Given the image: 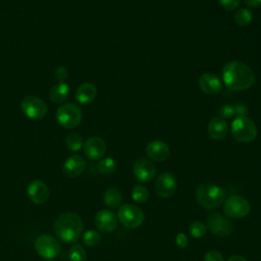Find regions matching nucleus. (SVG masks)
<instances>
[{
    "mask_svg": "<svg viewBox=\"0 0 261 261\" xmlns=\"http://www.w3.org/2000/svg\"><path fill=\"white\" fill-rule=\"evenodd\" d=\"M21 112L30 119L40 120L47 114V104L37 96H27L20 102Z\"/></svg>",
    "mask_w": 261,
    "mask_h": 261,
    "instance_id": "obj_8",
    "label": "nucleus"
},
{
    "mask_svg": "<svg viewBox=\"0 0 261 261\" xmlns=\"http://www.w3.org/2000/svg\"><path fill=\"white\" fill-rule=\"evenodd\" d=\"M204 261H224V259L220 252L211 250L205 254Z\"/></svg>",
    "mask_w": 261,
    "mask_h": 261,
    "instance_id": "obj_33",
    "label": "nucleus"
},
{
    "mask_svg": "<svg viewBox=\"0 0 261 261\" xmlns=\"http://www.w3.org/2000/svg\"><path fill=\"white\" fill-rule=\"evenodd\" d=\"M133 174L140 182H149L156 175V166L151 159L139 158L134 162Z\"/></svg>",
    "mask_w": 261,
    "mask_h": 261,
    "instance_id": "obj_11",
    "label": "nucleus"
},
{
    "mask_svg": "<svg viewBox=\"0 0 261 261\" xmlns=\"http://www.w3.org/2000/svg\"><path fill=\"white\" fill-rule=\"evenodd\" d=\"M103 201L106 206L110 208H116L122 201V195L116 188H108L103 196Z\"/></svg>",
    "mask_w": 261,
    "mask_h": 261,
    "instance_id": "obj_22",
    "label": "nucleus"
},
{
    "mask_svg": "<svg viewBox=\"0 0 261 261\" xmlns=\"http://www.w3.org/2000/svg\"><path fill=\"white\" fill-rule=\"evenodd\" d=\"M251 210V205L247 199L239 195H231L224 200L223 212L224 214L233 219L246 217Z\"/></svg>",
    "mask_w": 261,
    "mask_h": 261,
    "instance_id": "obj_7",
    "label": "nucleus"
},
{
    "mask_svg": "<svg viewBox=\"0 0 261 261\" xmlns=\"http://www.w3.org/2000/svg\"><path fill=\"white\" fill-rule=\"evenodd\" d=\"M70 89L66 83L54 84L49 90V98L55 104L63 103L69 96Z\"/></svg>",
    "mask_w": 261,
    "mask_h": 261,
    "instance_id": "obj_21",
    "label": "nucleus"
},
{
    "mask_svg": "<svg viewBox=\"0 0 261 261\" xmlns=\"http://www.w3.org/2000/svg\"><path fill=\"white\" fill-rule=\"evenodd\" d=\"M233 19L239 27H247L253 20V13L249 8H240L234 12Z\"/></svg>",
    "mask_w": 261,
    "mask_h": 261,
    "instance_id": "obj_23",
    "label": "nucleus"
},
{
    "mask_svg": "<svg viewBox=\"0 0 261 261\" xmlns=\"http://www.w3.org/2000/svg\"><path fill=\"white\" fill-rule=\"evenodd\" d=\"M217 1L223 9L227 11H232L239 7L242 0H217Z\"/></svg>",
    "mask_w": 261,
    "mask_h": 261,
    "instance_id": "obj_31",
    "label": "nucleus"
},
{
    "mask_svg": "<svg viewBox=\"0 0 261 261\" xmlns=\"http://www.w3.org/2000/svg\"><path fill=\"white\" fill-rule=\"evenodd\" d=\"M234 107V115L237 116H247L248 113V109L245 105L243 104H238Z\"/></svg>",
    "mask_w": 261,
    "mask_h": 261,
    "instance_id": "obj_35",
    "label": "nucleus"
},
{
    "mask_svg": "<svg viewBox=\"0 0 261 261\" xmlns=\"http://www.w3.org/2000/svg\"><path fill=\"white\" fill-rule=\"evenodd\" d=\"M87 257L86 251L81 245H72L68 251V258L70 261H85Z\"/></svg>",
    "mask_w": 261,
    "mask_h": 261,
    "instance_id": "obj_28",
    "label": "nucleus"
},
{
    "mask_svg": "<svg viewBox=\"0 0 261 261\" xmlns=\"http://www.w3.org/2000/svg\"><path fill=\"white\" fill-rule=\"evenodd\" d=\"M222 81L225 87L231 91H244L252 88L256 77L253 69L245 62L231 60L222 66Z\"/></svg>",
    "mask_w": 261,
    "mask_h": 261,
    "instance_id": "obj_1",
    "label": "nucleus"
},
{
    "mask_svg": "<svg viewBox=\"0 0 261 261\" xmlns=\"http://www.w3.org/2000/svg\"><path fill=\"white\" fill-rule=\"evenodd\" d=\"M54 77L58 83H65L68 77V70L65 66H57L54 70Z\"/></svg>",
    "mask_w": 261,
    "mask_h": 261,
    "instance_id": "obj_30",
    "label": "nucleus"
},
{
    "mask_svg": "<svg viewBox=\"0 0 261 261\" xmlns=\"http://www.w3.org/2000/svg\"><path fill=\"white\" fill-rule=\"evenodd\" d=\"M197 202L205 209H214L223 203L225 191L214 184H201L195 191Z\"/></svg>",
    "mask_w": 261,
    "mask_h": 261,
    "instance_id": "obj_3",
    "label": "nucleus"
},
{
    "mask_svg": "<svg viewBox=\"0 0 261 261\" xmlns=\"http://www.w3.org/2000/svg\"><path fill=\"white\" fill-rule=\"evenodd\" d=\"M207 228L214 236L224 238L233 231L232 222L220 213H211L207 217Z\"/></svg>",
    "mask_w": 261,
    "mask_h": 261,
    "instance_id": "obj_10",
    "label": "nucleus"
},
{
    "mask_svg": "<svg viewBox=\"0 0 261 261\" xmlns=\"http://www.w3.org/2000/svg\"><path fill=\"white\" fill-rule=\"evenodd\" d=\"M146 153L149 159H151L152 161L162 162L169 157L170 151L166 143L160 140H154L147 144Z\"/></svg>",
    "mask_w": 261,
    "mask_h": 261,
    "instance_id": "obj_17",
    "label": "nucleus"
},
{
    "mask_svg": "<svg viewBox=\"0 0 261 261\" xmlns=\"http://www.w3.org/2000/svg\"><path fill=\"white\" fill-rule=\"evenodd\" d=\"M85 168H86V161L79 154H73L69 156L62 165V171L67 177L79 176L84 172Z\"/></svg>",
    "mask_w": 261,
    "mask_h": 261,
    "instance_id": "obj_18",
    "label": "nucleus"
},
{
    "mask_svg": "<svg viewBox=\"0 0 261 261\" xmlns=\"http://www.w3.org/2000/svg\"><path fill=\"white\" fill-rule=\"evenodd\" d=\"M101 241V236L96 230H87L83 234V242L88 247H96Z\"/></svg>",
    "mask_w": 261,
    "mask_h": 261,
    "instance_id": "obj_29",
    "label": "nucleus"
},
{
    "mask_svg": "<svg viewBox=\"0 0 261 261\" xmlns=\"http://www.w3.org/2000/svg\"><path fill=\"white\" fill-rule=\"evenodd\" d=\"M199 88L207 95H217L222 90V82L219 76L213 72H204L200 75Z\"/></svg>",
    "mask_w": 261,
    "mask_h": 261,
    "instance_id": "obj_15",
    "label": "nucleus"
},
{
    "mask_svg": "<svg viewBox=\"0 0 261 261\" xmlns=\"http://www.w3.org/2000/svg\"><path fill=\"white\" fill-rule=\"evenodd\" d=\"M230 132L233 139L240 143H250L258 134L256 123L248 116H236L230 124Z\"/></svg>",
    "mask_w": 261,
    "mask_h": 261,
    "instance_id": "obj_4",
    "label": "nucleus"
},
{
    "mask_svg": "<svg viewBox=\"0 0 261 261\" xmlns=\"http://www.w3.org/2000/svg\"><path fill=\"white\" fill-rule=\"evenodd\" d=\"M97 96V88L94 84L86 82L81 84L75 91V100L83 104L88 105L92 103Z\"/></svg>",
    "mask_w": 261,
    "mask_h": 261,
    "instance_id": "obj_20",
    "label": "nucleus"
},
{
    "mask_svg": "<svg viewBox=\"0 0 261 261\" xmlns=\"http://www.w3.org/2000/svg\"><path fill=\"white\" fill-rule=\"evenodd\" d=\"M85 155L91 160L101 159L106 153V144L101 137L92 136L84 143Z\"/></svg>",
    "mask_w": 261,
    "mask_h": 261,
    "instance_id": "obj_13",
    "label": "nucleus"
},
{
    "mask_svg": "<svg viewBox=\"0 0 261 261\" xmlns=\"http://www.w3.org/2000/svg\"><path fill=\"white\" fill-rule=\"evenodd\" d=\"M189 232L194 239H201L207 232V225L202 221L195 220L189 225Z\"/></svg>",
    "mask_w": 261,
    "mask_h": 261,
    "instance_id": "obj_27",
    "label": "nucleus"
},
{
    "mask_svg": "<svg viewBox=\"0 0 261 261\" xmlns=\"http://www.w3.org/2000/svg\"><path fill=\"white\" fill-rule=\"evenodd\" d=\"M27 193L30 200L37 205L46 203L50 196V192L47 185L40 179H35L31 181L28 186Z\"/></svg>",
    "mask_w": 261,
    "mask_h": 261,
    "instance_id": "obj_14",
    "label": "nucleus"
},
{
    "mask_svg": "<svg viewBox=\"0 0 261 261\" xmlns=\"http://www.w3.org/2000/svg\"><path fill=\"white\" fill-rule=\"evenodd\" d=\"M83 118V111L74 103H65L56 111V120L64 128L76 127Z\"/></svg>",
    "mask_w": 261,
    "mask_h": 261,
    "instance_id": "obj_5",
    "label": "nucleus"
},
{
    "mask_svg": "<svg viewBox=\"0 0 261 261\" xmlns=\"http://www.w3.org/2000/svg\"><path fill=\"white\" fill-rule=\"evenodd\" d=\"M207 132L211 139L215 141L222 140L228 133V123L225 121V119L219 116H215L209 121Z\"/></svg>",
    "mask_w": 261,
    "mask_h": 261,
    "instance_id": "obj_19",
    "label": "nucleus"
},
{
    "mask_svg": "<svg viewBox=\"0 0 261 261\" xmlns=\"http://www.w3.org/2000/svg\"><path fill=\"white\" fill-rule=\"evenodd\" d=\"M83 220L74 212L61 213L54 222V232L63 243L76 242L83 231Z\"/></svg>",
    "mask_w": 261,
    "mask_h": 261,
    "instance_id": "obj_2",
    "label": "nucleus"
},
{
    "mask_svg": "<svg viewBox=\"0 0 261 261\" xmlns=\"http://www.w3.org/2000/svg\"><path fill=\"white\" fill-rule=\"evenodd\" d=\"M219 117L221 118H230L234 115V107L232 105H222L218 111Z\"/></svg>",
    "mask_w": 261,
    "mask_h": 261,
    "instance_id": "obj_32",
    "label": "nucleus"
},
{
    "mask_svg": "<svg viewBox=\"0 0 261 261\" xmlns=\"http://www.w3.org/2000/svg\"><path fill=\"white\" fill-rule=\"evenodd\" d=\"M175 244L178 248L180 249H185L188 247V244H189V240H188V237L184 233V232H178L176 236H175Z\"/></svg>",
    "mask_w": 261,
    "mask_h": 261,
    "instance_id": "obj_34",
    "label": "nucleus"
},
{
    "mask_svg": "<svg viewBox=\"0 0 261 261\" xmlns=\"http://www.w3.org/2000/svg\"><path fill=\"white\" fill-rule=\"evenodd\" d=\"M35 250L37 254L43 259L51 260L59 255L61 251V246L55 237L44 233L36 239Z\"/></svg>",
    "mask_w": 261,
    "mask_h": 261,
    "instance_id": "obj_6",
    "label": "nucleus"
},
{
    "mask_svg": "<svg viewBox=\"0 0 261 261\" xmlns=\"http://www.w3.org/2000/svg\"><path fill=\"white\" fill-rule=\"evenodd\" d=\"M95 225L96 227L105 233L112 232L117 226V218L113 212L107 209H102L98 211L95 215Z\"/></svg>",
    "mask_w": 261,
    "mask_h": 261,
    "instance_id": "obj_16",
    "label": "nucleus"
},
{
    "mask_svg": "<svg viewBox=\"0 0 261 261\" xmlns=\"http://www.w3.org/2000/svg\"><path fill=\"white\" fill-rule=\"evenodd\" d=\"M97 168H98V171L101 173V174H104V175H109V174H112L115 172L116 170V162L113 158L111 157H106V158H103L99 161L98 165H97Z\"/></svg>",
    "mask_w": 261,
    "mask_h": 261,
    "instance_id": "obj_26",
    "label": "nucleus"
},
{
    "mask_svg": "<svg viewBox=\"0 0 261 261\" xmlns=\"http://www.w3.org/2000/svg\"><path fill=\"white\" fill-rule=\"evenodd\" d=\"M149 198V190L142 184L134 186L132 190V199L139 204L145 203Z\"/></svg>",
    "mask_w": 261,
    "mask_h": 261,
    "instance_id": "obj_25",
    "label": "nucleus"
},
{
    "mask_svg": "<svg viewBox=\"0 0 261 261\" xmlns=\"http://www.w3.org/2000/svg\"><path fill=\"white\" fill-rule=\"evenodd\" d=\"M243 1L247 6L251 8H255L261 5V0H243Z\"/></svg>",
    "mask_w": 261,
    "mask_h": 261,
    "instance_id": "obj_36",
    "label": "nucleus"
},
{
    "mask_svg": "<svg viewBox=\"0 0 261 261\" xmlns=\"http://www.w3.org/2000/svg\"><path fill=\"white\" fill-rule=\"evenodd\" d=\"M177 182L175 176L170 172H162L160 173L155 182L154 190L155 193L161 198H170L176 191Z\"/></svg>",
    "mask_w": 261,
    "mask_h": 261,
    "instance_id": "obj_12",
    "label": "nucleus"
},
{
    "mask_svg": "<svg viewBox=\"0 0 261 261\" xmlns=\"http://www.w3.org/2000/svg\"><path fill=\"white\" fill-rule=\"evenodd\" d=\"M118 220L125 227L136 228L144 222L145 214L138 206L124 204L118 209Z\"/></svg>",
    "mask_w": 261,
    "mask_h": 261,
    "instance_id": "obj_9",
    "label": "nucleus"
},
{
    "mask_svg": "<svg viewBox=\"0 0 261 261\" xmlns=\"http://www.w3.org/2000/svg\"><path fill=\"white\" fill-rule=\"evenodd\" d=\"M227 261H248V260L241 255H232L227 259Z\"/></svg>",
    "mask_w": 261,
    "mask_h": 261,
    "instance_id": "obj_37",
    "label": "nucleus"
},
{
    "mask_svg": "<svg viewBox=\"0 0 261 261\" xmlns=\"http://www.w3.org/2000/svg\"><path fill=\"white\" fill-rule=\"evenodd\" d=\"M65 145L71 152H77L84 146L83 138L77 133H69L65 137Z\"/></svg>",
    "mask_w": 261,
    "mask_h": 261,
    "instance_id": "obj_24",
    "label": "nucleus"
}]
</instances>
